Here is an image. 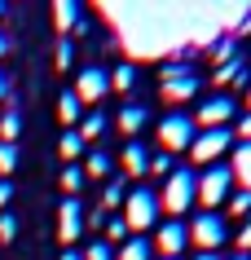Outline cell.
I'll return each mask as SVG.
<instances>
[{"label":"cell","mask_w":251,"mask_h":260,"mask_svg":"<svg viewBox=\"0 0 251 260\" xmlns=\"http://www.w3.org/2000/svg\"><path fill=\"white\" fill-rule=\"evenodd\" d=\"M242 5H225V9H124V5H106V18H111L119 36H124V49L132 57H159L172 53V49H203L207 40H221L229 36L234 22H242Z\"/></svg>","instance_id":"6da1fadb"},{"label":"cell","mask_w":251,"mask_h":260,"mask_svg":"<svg viewBox=\"0 0 251 260\" xmlns=\"http://www.w3.org/2000/svg\"><path fill=\"white\" fill-rule=\"evenodd\" d=\"M194 203H198V177L190 172V168H176V172L163 181V194H159V212H167V216H185V212H190Z\"/></svg>","instance_id":"7a4b0ae2"},{"label":"cell","mask_w":251,"mask_h":260,"mask_svg":"<svg viewBox=\"0 0 251 260\" xmlns=\"http://www.w3.org/2000/svg\"><path fill=\"white\" fill-rule=\"evenodd\" d=\"M119 212H124V225H128V230H137V234L150 230L154 220H159V194L146 190V185H141V190H128V199H124Z\"/></svg>","instance_id":"3957f363"},{"label":"cell","mask_w":251,"mask_h":260,"mask_svg":"<svg viewBox=\"0 0 251 260\" xmlns=\"http://www.w3.org/2000/svg\"><path fill=\"white\" fill-rule=\"evenodd\" d=\"M229 190H234V172L221 168V164H211L198 177V203H203V212H216L221 203H229Z\"/></svg>","instance_id":"277c9868"},{"label":"cell","mask_w":251,"mask_h":260,"mask_svg":"<svg viewBox=\"0 0 251 260\" xmlns=\"http://www.w3.org/2000/svg\"><path fill=\"white\" fill-rule=\"evenodd\" d=\"M159 88H163V102H167V106H181V102H190V97L198 93V75L190 67H163Z\"/></svg>","instance_id":"5b68a950"},{"label":"cell","mask_w":251,"mask_h":260,"mask_svg":"<svg viewBox=\"0 0 251 260\" xmlns=\"http://www.w3.org/2000/svg\"><path fill=\"white\" fill-rule=\"evenodd\" d=\"M190 230V243L198 247V251H216V247L229 238V225H225L221 212H203V216H194V225H185Z\"/></svg>","instance_id":"8992f818"},{"label":"cell","mask_w":251,"mask_h":260,"mask_svg":"<svg viewBox=\"0 0 251 260\" xmlns=\"http://www.w3.org/2000/svg\"><path fill=\"white\" fill-rule=\"evenodd\" d=\"M159 146H163V154L190 150V146H194V119H190V115H167V119L159 123Z\"/></svg>","instance_id":"52a82bcc"},{"label":"cell","mask_w":251,"mask_h":260,"mask_svg":"<svg viewBox=\"0 0 251 260\" xmlns=\"http://www.w3.org/2000/svg\"><path fill=\"white\" fill-rule=\"evenodd\" d=\"M185 247H190V230H185L181 220H163L159 234H154V251H159V260H181Z\"/></svg>","instance_id":"ba28073f"},{"label":"cell","mask_w":251,"mask_h":260,"mask_svg":"<svg viewBox=\"0 0 251 260\" xmlns=\"http://www.w3.org/2000/svg\"><path fill=\"white\" fill-rule=\"evenodd\" d=\"M229 128H203V133H194V146H190V154H194L198 164H216L225 150H229Z\"/></svg>","instance_id":"9c48e42d"},{"label":"cell","mask_w":251,"mask_h":260,"mask_svg":"<svg viewBox=\"0 0 251 260\" xmlns=\"http://www.w3.org/2000/svg\"><path fill=\"white\" fill-rule=\"evenodd\" d=\"M88 212L80 207V199H62V207H57V238L66 247H75V238L84 234V225H88Z\"/></svg>","instance_id":"30bf717a"},{"label":"cell","mask_w":251,"mask_h":260,"mask_svg":"<svg viewBox=\"0 0 251 260\" xmlns=\"http://www.w3.org/2000/svg\"><path fill=\"white\" fill-rule=\"evenodd\" d=\"M106 93H111V71L88 67V71L75 75V97H80V102H101Z\"/></svg>","instance_id":"8fae6325"},{"label":"cell","mask_w":251,"mask_h":260,"mask_svg":"<svg viewBox=\"0 0 251 260\" xmlns=\"http://www.w3.org/2000/svg\"><path fill=\"white\" fill-rule=\"evenodd\" d=\"M229 115H234V102H229L225 93L203 97V106H198V123H203V128H225Z\"/></svg>","instance_id":"7c38bea8"},{"label":"cell","mask_w":251,"mask_h":260,"mask_svg":"<svg viewBox=\"0 0 251 260\" xmlns=\"http://www.w3.org/2000/svg\"><path fill=\"white\" fill-rule=\"evenodd\" d=\"M124 172L128 177H146V172H150V154H146L141 141H128L124 146Z\"/></svg>","instance_id":"4fadbf2b"},{"label":"cell","mask_w":251,"mask_h":260,"mask_svg":"<svg viewBox=\"0 0 251 260\" xmlns=\"http://www.w3.org/2000/svg\"><path fill=\"white\" fill-rule=\"evenodd\" d=\"M146 119H150V110L141 106V102H128V106L119 110V128H124L128 137H137L141 128H146Z\"/></svg>","instance_id":"5bb4252c"},{"label":"cell","mask_w":251,"mask_h":260,"mask_svg":"<svg viewBox=\"0 0 251 260\" xmlns=\"http://www.w3.org/2000/svg\"><path fill=\"white\" fill-rule=\"evenodd\" d=\"M229 172H234V181H238V185H242V190L251 194V141L234 150V164H229Z\"/></svg>","instance_id":"9a60e30c"},{"label":"cell","mask_w":251,"mask_h":260,"mask_svg":"<svg viewBox=\"0 0 251 260\" xmlns=\"http://www.w3.org/2000/svg\"><path fill=\"white\" fill-rule=\"evenodd\" d=\"M57 115H62V123H66V128H70V123H80V115H84V102L75 97V88H66V93L57 97Z\"/></svg>","instance_id":"2e32d148"},{"label":"cell","mask_w":251,"mask_h":260,"mask_svg":"<svg viewBox=\"0 0 251 260\" xmlns=\"http://www.w3.org/2000/svg\"><path fill=\"white\" fill-rule=\"evenodd\" d=\"M150 251H154V247L146 243L141 234H132V238H128V243L115 251V260H150Z\"/></svg>","instance_id":"e0dca14e"},{"label":"cell","mask_w":251,"mask_h":260,"mask_svg":"<svg viewBox=\"0 0 251 260\" xmlns=\"http://www.w3.org/2000/svg\"><path fill=\"white\" fill-rule=\"evenodd\" d=\"M53 18H57V31L66 36L70 27H80V5H70V0H57V5H53Z\"/></svg>","instance_id":"ac0fdd59"},{"label":"cell","mask_w":251,"mask_h":260,"mask_svg":"<svg viewBox=\"0 0 251 260\" xmlns=\"http://www.w3.org/2000/svg\"><path fill=\"white\" fill-rule=\"evenodd\" d=\"M242 71H247V62H242V57H234V62L216 67V75H211V80L221 84V88H229V84H242Z\"/></svg>","instance_id":"d6986e66"},{"label":"cell","mask_w":251,"mask_h":260,"mask_svg":"<svg viewBox=\"0 0 251 260\" xmlns=\"http://www.w3.org/2000/svg\"><path fill=\"white\" fill-rule=\"evenodd\" d=\"M75 133L84 137V146H88V141H97L101 133H106V115H101V110H97V115H84V123L75 128Z\"/></svg>","instance_id":"ffe728a7"},{"label":"cell","mask_w":251,"mask_h":260,"mask_svg":"<svg viewBox=\"0 0 251 260\" xmlns=\"http://www.w3.org/2000/svg\"><path fill=\"white\" fill-rule=\"evenodd\" d=\"M128 190H124V181H106V190H101V212H115V207H124Z\"/></svg>","instance_id":"44dd1931"},{"label":"cell","mask_w":251,"mask_h":260,"mask_svg":"<svg viewBox=\"0 0 251 260\" xmlns=\"http://www.w3.org/2000/svg\"><path fill=\"white\" fill-rule=\"evenodd\" d=\"M111 88L115 93H132V88H137V67H115V75H111Z\"/></svg>","instance_id":"7402d4cb"},{"label":"cell","mask_w":251,"mask_h":260,"mask_svg":"<svg viewBox=\"0 0 251 260\" xmlns=\"http://www.w3.org/2000/svg\"><path fill=\"white\" fill-rule=\"evenodd\" d=\"M57 150H62V159H66V164H75V159H80V150H84V137L75 133V128H66V133H62V146H57Z\"/></svg>","instance_id":"603a6c76"},{"label":"cell","mask_w":251,"mask_h":260,"mask_svg":"<svg viewBox=\"0 0 251 260\" xmlns=\"http://www.w3.org/2000/svg\"><path fill=\"white\" fill-rule=\"evenodd\" d=\"M128 238H132V230L124 225V216H111V220H106V247H111V243H119V247H124Z\"/></svg>","instance_id":"cb8c5ba5"},{"label":"cell","mask_w":251,"mask_h":260,"mask_svg":"<svg viewBox=\"0 0 251 260\" xmlns=\"http://www.w3.org/2000/svg\"><path fill=\"white\" fill-rule=\"evenodd\" d=\"M84 172H88V177H111V154L93 150V154H88V164H84Z\"/></svg>","instance_id":"d4e9b609"},{"label":"cell","mask_w":251,"mask_h":260,"mask_svg":"<svg viewBox=\"0 0 251 260\" xmlns=\"http://www.w3.org/2000/svg\"><path fill=\"white\" fill-rule=\"evenodd\" d=\"M211 62H216V67L234 62V31H229V36H221V40L211 44Z\"/></svg>","instance_id":"484cf974"},{"label":"cell","mask_w":251,"mask_h":260,"mask_svg":"<svg viewBox=\"0 0 251 260\" xmlns=\"http://www.w3.org/2000/svg\"><path fill=\"white\" fill-rule=\"evenodd\" d=\"M18 133H22V119H18V110H5V119H0V141H9V146H14Z\"/></svg>","instance_id":"4316f807"},{"label":"cell","mask_w":251,"mask_h":260,"mask_svg":"<svg viewBox=\"0 0 251 260\" xmlns=\"http://www.w3.org/2000/svg\"><path fill=\"white\" fill-rule=\"evenodd\" d=\"M62 185H66V194L75 199V194H80V185H84V168H80V164H66V172H62Z\"/></svg>","instance_id":"83f0119b"},{"label":"cell","mask_w":251,"mask_h":260,"mask_svg":"<svg viewBox=\"0 0 251 260\" xmlns=\"http://www.w3.org/2000/svg\"><path fill=\"white\" fill-rule=\"evenodd\" d=\"M18 168V146H9V141H0V172H5V181H9V172Z\"/></svg>","instance_id":"f1b7e54d"},{"label":"cell","mask_w":251,"mask_h":260,"mask_svg":"<svg viewBox=\"0 0 251 260\" xmlns=\"http://www.w3.org/2000/svg\"><path fill=\"white\" fill-rule=\"evenodd\" d=\"M176 168H172V154H154L150 159V177H172Z\"/></svg>","instance_id":"f546056e"},{"label":"cell","mask_w":251,"mask_h":260,"mask_svg":"<svg viewBox=\"0 0 251 260\" xmlns=\"http://www.w3.org/2000/svg\"><path fill=\"white\" fill-rule=\"evenodd\" d=\"M229 212H234V216H247V212H251V194H247V190L229 194Z\"/></svg>","instance_id":"4dcf8cb0"},{"label":"cell","mask_w":251,"mask_h":260,"mask_svg":"<svg viewBox=\"0 0 251 260\" xmlns=\"http://www.w3.org/2000/svg\"><path fill=\"white\" fill-rule=\"evenodd\" d=\"M70 62H75V40H57V67L70 71Z\"/></svg>","instance_id":"1f68e13d"},{"label":"cell","mask_w":251,"mask_h":260,"mask_svg":"<svg viewBox=\"0 0 251 260\" xmlns=\"http://www.w3.org/2000/svg\"><path fill=\"white\" fill-rule=\"evenodd\" d=\"M80 256H84V260H115V251H111L106 243H93L88 251H80Z\"/></svg>","instance_id":"d6a6232c"},{"label":"cell","mask_w":251,"mask_h":260,"mask_svg":"<svg viewBox=\"0 0 251 260\" xmlns=\"http://www.w3.org/2000/svg\"><path fill=\"white\" fill-rule=\"evenodd\" d=\"M14 234H18V220L9 216V212H5V216H0V243H9Z\"/></svg>","instance_id":"836d02e7"},{"label":"cell","mask_w":251,"mask_h":260,"mask_svg":"<svg viewBox=\"0 0 251 260\" xmlns=\"http://www.w3.org/2000/svg\"><path fill=\"white\" fill-rule=\"evenodd\" d=\"M238 247H242V251H251V216H247V225L238 230Z\"/></svg>","instance_id":"e575fe53"},{"label":"cell","mask_w":251,"mask_h":260,"mask_svg":"<svg viewBox=\"0 0 251 260\" xmlns=\"http://www.w3.org/2000/svg\"><path fill=\"white\" fill-rule=\"evenodd\" d=\"M9 199H14V181H0V207H9Z\"/></svg>","instance_id":"d590c367"},{"label":"cell","mask_w":251,"mask_h":260,"mask_svg":"<svg viewBox=\"0 0 251 260\" xmlns=\"http://www.w3.org/2000/svg\"><path fill=\"white\" fill-rule=\"evenodd\" d=\"M238 133H242V141H251V110L242 115V123H238Z\"/></svg>","instance_id":"8d00e7d4"},{"label":"cell","mask_w":251,"mask_h":260,"mask_svg":"<svg viewBox=\"0 0 251 260\" xmlns=\"http://www.w3.org/2000/svg\"><path fill=\"white\" fill-rule=\"evenodd\" d=\"M5 97H9V75L0 71V102H5Z\"/></svg>","instance_id":"74e56055"},{"label":"cell","mask_w":251,"mask_h":260,"mask_svg":"<svg viewBox=\"0 0 251 260\" xmlns=\"http://www.w3.org/2000/svg\"><path fill=\"white\" fill-rule=\"evenodd\" d=\"M194 260H221V256H216V251H198Z\"/></svg>","instance_id":"f35d334b"},{"label":"cell","mask_w":251,"mask_h":260,"mask_svg":"<svg viewBox=\"0 0 251 260\" xmlns=\"http://www.w3.org/2000/svg\"><path fill=\"white\" fill-rule=\"evenodd\" d=\"M9 53V40H5V31H0V57Z\"/></svg>","instance_id":"ab89813d"},{"label":"cell","mask_w":251,"mask_h":260,"mask_svg":"<svg viewBox=\"0 0 251 260\" xmlns=\"http://www.w3.org/2000/svg\"><path fill=\"white\" fill-rule=\"evenodd\" d=\"M62 260H84V256H80V251H62Z\"/></svg>","instance_id":"60d3db41"},{"label":"cell","mask_w":251,"mask_h":260,"mask_svg":"<svg viewBox=\"0 0 251 260\" xmlns=\"http://www.w3.org/2000/svg\"><path fill=\"white\" fill-rule=\"evenodd\" d=\"M229 260H251V256H229Z\"/></svg>","instance_id":"b9f144b4"},{"label":"cell","mask_w":251,"mask_h":260,"mask_svg":"<svg viewBox=\"0 0 251 260\" xmlns=\"http://www.w3.org/2000/svg\"><path fill=\"white\" fill-rule=\"evenodd\" d=\"M247 106H251V88H247Z\"/></svg>","instance_id":"7bdbcfd3"},{"label":"cell","mask_w":251,"mask_h":260,"mask_svg":"<svg viewBox=\"0 0 251 260\" xmlns=\"http://www.w3.org/2000/svg\"><path fill=\"white\" fill-rule=\"evenodd\" d=\"M0 14H5V5H0Z\"/></svg>","instance_id":"ee69618b"}]
</instances>
